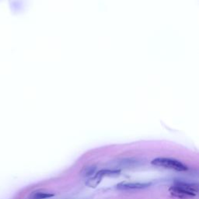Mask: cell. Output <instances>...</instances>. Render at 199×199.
<instances>
[{
    "mask_svg": "<svg viewBox=\"0 0 199 199\" xmlns=\"http://www.w3.org/2000/svg\"><path fill=\"white\" fill-rule=\"evenodd\" d=\"M152 185V183H140V182H121L117 184V188L119 190H135L145 189Z\"/></svg>",
    "mask_w": 199,
    "mask_h": 199,
    "instance_id": "277c9868",
    "label": "cell"
},
{
    "mask_svg": "<svg viewBox=\"0 0 199 199\" xmlns=\"http://www.w3.org/2000/svg\"><path fill=\"white\" fill-rule=\"evenodd\" d=\"M169 191L173 197L179 199H191L196 196V194L188 191L176 185L170 187L169 189Z\"/></svg>",
    "mask_w": 199,
    "mask_h": 199,
    "instance_id": "3957f363",
    "label": "cell"
},
{
    "mask_svg": "<svg viewBox=\"0 0 199 199\" xmlns=\"http://www.w3.org/2000/svg\"><path fill=\"white\" fill-rule=\"evenodd\" d=\"M121 173L120 170H100L98 171L94 177L90 178L86 182V185L87 187L95 188L98 186L100 183L101 182L102 179L105 177H117L119 176Z\"/></svg>",
    "mask_w": 199,
    "mask_h": 199,
    "instance_id": "7a4b0ae2",
    "label": "cell"
},
{
    "mask_svg": "<svg viewBox=\"0 0 199 199\" xmlns=\"http://www.w3.org/2000/svg\"><path fill=\"white\" fill-rule=\"evenodd\" d=\"M174 185L180 187L188 191L195 193L196 195L198 192V184H190V183L181 182V181H176L174 183Z\"/></svg>",
    "mask_w": 199,
    "mask_h": 199,
    "instance_id": "5b68a950",
    "label": "cell"
},
{
    "mask_svg": "<svg viewBox=\"0 0 199 199\" xmlns=\"http://www.w3.org/2000/svg\"><path fill=\"white\" fill-rule=\"evenodd\" d=\"M54 195L52 193H48V192H41V191H38V192H34V194L32 195V198L33 199H46L54 197Z\"/></svg>",
    "mask_w": 199,
    "mask_h": 199,
    "instance_id": "8992f818",
    "label": "cell"
},
{
    "mask_svg": "<svg viewBox=\"0 0 199 199\" xmlns=\"http://www.w3.org/2000/svg\"><path fill=\"white\" fill-rule=\"evenodd\" d=\"M151 164L153 166H161V167L170 169V170L179 171V172L187 171L188 170V166H185L181 161L174 159H170V158H164V157L156 158L152 160Z\"/></svg>",
    "mask_w": 199,
    "mask_h": 199,
    "instance_id": "6da1fadb",
    "label": "cell"
},
{
    "mask_svg": "<svg viewBox=\"0 0 199 199\" xmlns=\"http://www.w3.org/2000/svg\"><path fill=\"white\" fill-rule=\"evenodd\" d=\"M96 168L95 167H86V168H84L83 170L82 171V173L83 176L86 177V176H90L91 174H93L95 171Z\"/></svg>",
    "mask_w": 199,
    "mask_h": 199,
    "instance_id": "52a82bcc",
    "label": "cell"
}]
</instances>
